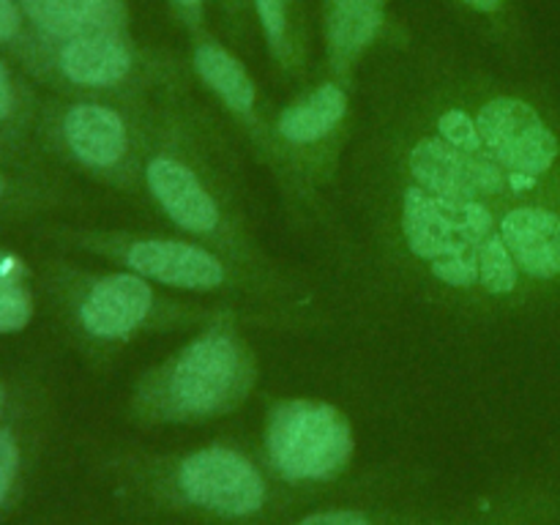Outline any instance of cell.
<instances>
[{
    "instance_id": "5",
    "label": "cell",
    "mask_w": 560,
    "mask_h": 525,
    "mask_svg": "<svg viewBox=\"0 0 560 525\" xmlns=\"http://www.w3.org/2000/svg\"><path fill=\"white\" fill-rule=\"evenodd\" d=\"M350 91L339 80H323L273 109L271 173L284 191L310 208L334 180L350 137Z\"/></svg>"
},
{
    "instance_id": "3",
    "label": "cell",
    "mask_w": 560,
    "mask_h": 525,
    "mask_svg": "<svg viewBox=\"0 0 560 525\" xmlns=\"http://www.w3.org/2000/svg\"><path fill=\"white\" fill-rule=\"evenodd\" d=\"M82 249L113 266L135 271L148 282L173 293L222 299L224 304L246 301L271 310L288 306L299 284L273 262L235 260L189 235H164L148 230H88L80 233Z\"/></svg>"
},
{
    "instance_id": "16",
    "label": "cell",
    "mask_w": 560,
    "mask_h": 525,
    "mask_svg": "<svg viewBox=\"0 0 560 525\" xmlns=\"http://www.w3.org/2000/svg\"><path fill=\"white\" fill-rule=\"evenodd\" d=\"M293 525H377L370 512L359 506H331L304 514Z\"/></svg>"
},
{
    "instance_id": "9",
    "label": "cell",
    "mask_w": 560,
    "mask_h": 525,
    "mask_svg": "<svg viewBox=\"0 0 560 525\" xmlns=\"http://www.w3.org/2000/svg\"><path fill=\"white\" fill-rule=\"evenodd\" d=\"M55 71L85 96L153 102L148 93L156 88L173 91V80L159 66L148 63L124 31H98L58 42Z\"/></svg>"
},
{
    "instance_id": "20",
    "label": "cell",
    "mask_w": 560,
    "mask_h": 525,
    "mask_svg": "<svg viewBox=\"0 0 560 525\" xmlns=\"http://www.w3.org/2000/svg\"><path fill=\"white\" fill-rule=\"evenodd\" d=\"M463 5H468V9H474L476 14H490V16H498L503 9H506L509 0H459Z\"/></svg>"
},
{
    "instance_id": "18",
    "label": "cell",
    "mask_w": 560,
    "mask_h": 525,
    "mask_svg": "<svg viewBox=\"0 0 560 525\" xmlns=\"http://www.w3.org/2000/svg\"><path fill=\"white\" fill-rule=\"evenodd\" d=\"M22 14L14 0H0V42H9L20 33Z\"/></svg>"
},
{
    "instance_id": "7",
    "label": "cell",
    "mask_w": 560,
    "mask_h": 525,
    "mask_svg": "<svg viewBox=\"0 0 560 525\" xmlns=\"http://www.w3.org/2000/svg\"><path fill=\"white\" fill-rule=\"evenodd\" d=\"M262 454L288 485H323L348 470L355 435L348 413L312 397L277 399L262 430Z\"/></svg>"
},
{
    "instance_id": "10",
    "label": "cell",
    "mask_w": 560,
    "mask_h": 525,
    "mask_svg": "<svg viewBox=\"0 0 560 525\" xmlns=\"http://www.w3.org/2000/svg\"><path fill=\"white\" fill-rule=\"evenodd\" d=\"M191 69H195L197 80L217 96L228 124L271 167L273 109L266 107L255 77L246 71L238 55H233L224 44L213 42V38H202L191 49Z\"/></svg>"
},
{
    "instance_id": "2",
    "label": "cell",
    "mask_w": 560,
    "mask_h": 525,
    "mask_svg": "<svg viewBox=\"0 0 560 525\" xmlns=\"http://www.w3.org/2000/svg\"><path fill=\"white\" fill-rule=\"evenodd\" d=\"M246 320L262 323L244 310L222 312L148 366L131 388V413L145 424H200L238 410L260 381Z\"/></svg>"
},
{
    "instance_id": "6",
    "label": "cell",
    "mask_w": 560,
    "mask_h": 525,
    "mask_svg": "<svg viewBox=\"0 0 560 525\" xmlns=\"http://www.w3.org/2000/svg\"><path fill=\"white\" fill-rule=\"evenodd\" d=\"M153 102L82 96L66 104L55 120L60 151L91 178L140 195Z\"/></svg>"
},
{
    "instance_id": "4",
    "label": "cell",
    "mask_w": 560,
    "mask_h": 525,
    "mask_svg": "<svg viewBox=\"0 0 560 525\" xmlns=\"http://www.w3.org/2000/svg\"><path fill=\"white\" fill-rule=\"evenodd\" d=\"M69 284L74 331L88 348L102 355H120L151 334L200 328L222 312L235 310L228 304L211 306L167 295L159 284L118 266L113 271L77 273Z\"/></svg>"
},
{
    "instance_id": "22",
    "label": "cell",
    "mask_w": 560,
    "mask_h": 525,
    "mask_svg": "<svg viewBox=\"0 0 560 525\" xmlns=\"http://www.w3.org/2000/svg\"><path fill=\"white\" fill-rule=\"evenodd\" d=\"M3 195H5V178L0 175V197H3Z\"/></svg>"
},
{
    "instance_id": "14",
    "label": "cell",
    "mask_w": 560,
    "mask_h": 525,
    "mask_svg": "<svg viewBox=\"0 0 560 525\" xmlns=\"http://www.w3.org/2000/svg\"><path fill=\"white\" fill-rule=\"evenodd\" d=\"M249 3L260 20L268 49H271L279 69L288 71V74H299L301 66H304V55H301L299 36H295L293 0H249Z\"/></svg>"
},
{
    "instance_id": "21",
    "label": "cell",
    "mask_w": 560,
    "mask_h": 525,
    "mask_svg": "<svg viewBox=\"0 0 560 525\" xmlns=\"http://www.w3.org/2000/svg\"><path fill=\"white\" fill-rule=\"evenodd\" d=\"M170 3L175 5V9L180 11V14H186V16H200V11H202V3H206V0H170Z\"/></svg>"
},
{
    "instance_id": "17",
    "label": "cell",
    "mask_w": 560,
    "mask_h": 525,
    "mask_svg": "<svg viewBox=\"0 0 560 525\" xmlns=\"http://www.w3.org/2000/svg\"><path fill=\"white\" fill-rule=\"evenodd\" d=\"M16 470H20V446L9 430H0V506L14 485Z\"/></svg>"
},
{
    "instance_id": "12",
    "label": "cell",
    "mask_w": 560,
    "mask_h": 525,
    "mask_svg": "<svg viewBox=\"0 0 560 525\" xmlns=\"http://www.w3.org/2000/svg\"><path fill=\"white\" fill-rule=\"evenodd\" d=\"M386 22V0H326L323 3V33L326 58L334 80L348 85L355 63L375 44Z\"/></svg>"
},
{
    "instance_id": "11",
    "label": "cell",
    "mask_w": 560,
    "mask_h": 525,
    "mask_svg": "<svg viewBox=\"0 0 560 525\" xmlns=\"http://www.w3.org/2000/svg\"><path fill=\"white\" fill-rule=\"evenodd\" d=\"M498 233L536 295L560 293V202L509 206Z\"/></svg>"
},
{
    "instance_id": "23",
    "label": "cell",
    "mask_w": 560,
    "mask_h": 525,
    "mask_svg": "<svg viewBox=\"0 0 560 525\" xmlns=\"http://www.w3.org/2000/svg\"><path fill=\"white\" fill-rule=\"evenodd\" d=\"M0 405H3V394H0Z\"/></svg>"
},
{
    "instance_id": "8",
    "label": "cell",
    "mask_w": 560,
    "mask_h": 525,
    "mask_svg": "<svg viewBox=\"0 0 560 525\" xmlns=\"http://www.w3.org/2000/svg\"><path fill=\"white\" fill-rule=\"evenodd\" d=\"M167 485L180 503L222 520L257 517L271 501V481L260 465L228 443H208L175 457Z\"/></svg>"
},
{
    "instance_id": "15",
    "label": "cell",
    "mask_w": 560,
    "mask_h": 525,
    "mask_svg": "<svg viewBox=\"0 0 560 525\" xmlns=\"http://www.w3.org/2000/svg\"><path fill=\"white\" fill-rule=\"evenodd\" d=\"M33 317V299L22 260L0 252V334L22 331Z\"/></svg>"
},
{
    "instance_id": "13",
    "label": "cell",
    "mask_w": 560,
    "mask_h": 525,
    "mask_svg": "<svg viewBox=\"0 0 560 525\" xmlns=\"http://www.w3.org/2000/svg\"><path fill=\"white\" fill-rule=\"evenodd\" d=\"M20 9L52 42L126 25V0H20Z\"/></svg>"
},
{
    "instance_id": "19",
    "label": "cell",
    "mask_w": 560,
    "mask_h": 525,
    "mask_svg": "<svg viewBox=\"0 0 560 525\" xmlns=\"http://www.w3.org/2000/svg\"><path fill=\"white\" fill-rule=\"evenodd\" d=\"M14 88H11V80H9V71H5L3 60H0V120L11 118V113H14Z\"/></svg>"
},
{
    "instance_id": "1",
    "label": "cell",
    "mask_w": 560,
    "mask_h": 525,
    "mask_svg": "<svg viewBox=\"0 0 560 525\" xmlns=\"http://www.w3.org/2000/svg\"><path fill=\"white\" fill-rule=\"evenodd\" d=\"M140 197L180 235L235 260L271 262L252 233L233 148L211 109L173 93L153 102Z\"/></svg>"
}]
</instances>
